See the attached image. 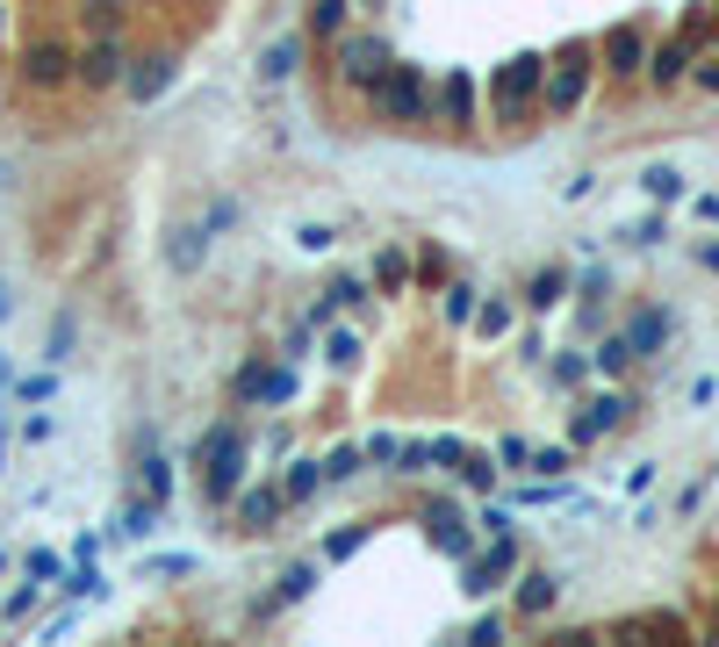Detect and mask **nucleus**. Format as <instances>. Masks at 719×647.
<instances>
[{"mask_svg":"<svg viewBox=\"0 0 719 647\" xmlns=\"http://www.w3.org/2000/svg\"><path fill=\"white\" fill-rule=\"evenodd\" d=\"M245 0H0V122L80 137L166 94Z\"/></svg>","mask_w":719,"mask_h":647,"instance_id":"obj_1","label":"nucleus"}]
</instances>
